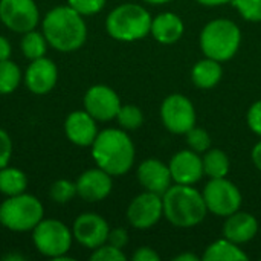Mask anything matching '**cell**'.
<instances>
[{"label": "cell", "mask_w": 261, "mask_h": 261, "mask_svg": "<svg viewBox=\"0 0 261 261\" xmlns=\"http://www.w3.org/2000/svg\"><path fill=\"white\" fill-rule=\"evenodd\" d=\"M170 173L173 182L179 185H193L203 177V162L199 153L193 150H182L170 161Z\"/></svg>", "instance_id": "9a60e30c"}, {"label": "cell", "mask_w": 261, "mask_h": 261, "mask_svg": "<svg viewBox=\"0 0 261 261\" xmlns=\"http://www.w3.org/2000/svg\"><path fill=\"white\" fill-rule=\"evenodd\" d=\"M174 261H199V257L193 255V254H180L177 257H174Z\"/></svg>", "instance_id": "ab89813d"}, {"label": "cell", "mask_w": 261, "mask_h": 261, "mask_svg": "<svg viewBox=\"0 0 261 261\" xmlns=\"http://www.w3.org/2000/svg\"><path fill=\"white\" fill-rule=\"evenodd\" d=\"M49 194H50V199L54 202L67 203L69 200H72L76 196V184L66 180V179H60V180L52 184Z\"/></svg>", "instance_id": "f1b7e54d"}, {"label": "cell", "mask_w": 261, "mask_h": 261, "mask_svg": "<svg viewBox=\"0 0 261 261\" xmlns=\"http://www.w3.org/2000/svg\"><path fill=\"white\" fill-rule=\"evenodd\" d=\"M107 243L115 246V248H119L122 249L127 243H128V234L125 229L122 228H116V229H112L109 232V237H107Z\"/></svg>", "instance_id": "e575fe53"}, {"label": "cell", "mask_w": 261, "mask_h": 261, "mask_svg": "<svg viewBox=\"0 0 261 261\" xmlns=\"http://www.w3.org/2000/svg\"><path fill=\"white\" fill-rule=\"evenodd\" d=\"M248 124L255 135L261 136V101H257L251 106L248 112Z\"/></svg>", "instance_id": "836d02e7"}, {"label": "cell", "mask_w": 261, "mask_h": 261, "mask_svg": "<svg viewBox=\"0 0 261 261\" xmlns=\"http://www.w3.org/2000/svg\"><path fill=\"white\" fill-rule=\"evenodd\" d=\"M159 260H161L159 254H158L154 249L147 248V246L136 249V252L133 254V261H159Z\"/></svg>", "instance_id": "d590c367"}, {"label": "cell", "mask_w": 261, "mask_h": 261, "mask_svg": "<svg viewBox=\"0 0 261 261\" xmlns=\"http://www.w3.org/2000/svg\"><path fill=\"white\" fill-rule=\"evenodd\" d=\"M92 156L96 165L110 176H122L135 162V145L124 130L107 128L93 141Z\"/></svg>", "instance_id": "7a4b0ae2"}, {"label": "cell", "mask_w": 261, "mask_h": 261, "mask_svg": "<svg viewBox=\"0 0 261 261\" xmlns=\"http://www.w3.org/2000/svg\"><path fill=\"white\" fill-rule=\"evenodd\" d=\"M252 161H254L255 167L261 171V141L254 147V150H252Z\"/></svg>", "instance_id": "74e56055"}, {"label": "cell", "mask_w": 261, "mask_h": 261, "mask_svg": "<svg viewBox=\"0 0 261 261\" xmlns=\"http://www.w3.org/2000/svg\"><path fill=\"white\" fill-rule=\"evenodd\" d=\"M24 257L23 255H18V254H8L3 257V261H23Z\"/></svg>", "instance_id": "60d3db41"}, {"label": "cell", "mask_w": 261, "mask_h": 261, "mask_svg": "<svg viewBox=\"0 0 261 261\" xmlns=\"http://www.w3.org/2000/svg\"><path fill=\"white\" fill-rule=\"evenodd\" d=\"M47 44L49 43H47L44 34L43 32H37L35 29H32V31L23 34L20 47H21L24 57L32 61V60H37V58L44 57L46 49H47Z\"/></svg>", "instance_id": "d4e9b609"}, {"label": "cell", "mask_w": 261, "mask_h": 261, "mask_svg": "<svg viewBox=\"0 0 261 261\" xmlns=\"http://www.w3.org/2000/svg\"><path fill=\"white\" fill-rule=\"evenodd\" d=\"M109 35L119 41H136L151 31L150 12L136 3H124L116 6L106 20Z\"/></svg>", "instance_id": "277c9868"}, {"label": "cell", "mask_w": 261, "mask_h": 261, "mask_svg": "<svg viewBox=\"0 0 261 261\" xmlns=\"http://www.w3.org/2000/svg\"><path fill=\"white\" fill-rule=\"evenodd\" d=\"M199 2L200 5L203 6H220V5H225V3H229L232 0H196Z\"/></svg>", "instance_id": "f35d334b"}, {"label": "cell", "mask_w": 261, "mask_h": 261, "mask_svg": "<svg viewBox=\"0 0 261 261\" xmlns=\"http://www.w3.org/2000/svg\"><path fill=\"white\" fill-rule=\"evenodd\" d=\"M151 35L162 44H173L184 35V21L174 12H162L151 20Z\"/></svg>", "instance_id": "ffe728a7"}, {"label": "cell", "mask_w": 261, "mask_h": 261, "mask_svg": "<svg viewBox=\"0 0 261 261\" xmlns=\"http://www.w3.org/2000/svg\"><path fill=\"white\" fill-rule=\"evenodd\" d=\"M43 220V205L32 194H17L8 197L0 205V223L14 232L34 231Z\"/></svg>", "instance_id": "8992f818"}, {"label": "cell", "mask_w": 261, "mask_h": 261, "mask_svg": "<svg viewBox=\"0 0 261 261\" xmlns=\"http://www.w3.org/2000/svg\"><path fill=\"white\" fill-rule=\"evenodd\" d=\"M12 156V141L9 135L0 128V170L6 167Z\"/></svg>", "instance_id": "d6a6232c"}, {"label": "cell", "mask_w": 261, "mask_h": 261, "mask_svg": "<svg viewBox=\"0 0 261 261\" xmlns=\"http://www.w3.org/2000/svg\"><path fill=\"white\" fill-rule=\"evenodd\" d=\"M187 136V144L190 145V148L196 153H205L211 148V136L205 128L200 127H193L191 130H188L185 133Z\"/></svg>", "instance_id": "83f0119b"}, {"label": "cell", "mask_w": 261, "mask_h": 261, "mask_svg": "<svg viewBox=\"0 0 261 261\" xmlns=\"http://www.w3.org/2000/svg\"><path fill=\"white\" fill-rule=\"evenodd\" d=\"M138 180L145 191L164 196L171 187L173 177L170 168L159 159H147L138 168Z\"/></svg>", "instance_id": "ac0fdd59"}, {"label": "cell", "mask_w": 261, "mask_h": 261, "mask_svg": "<svg viewBox=\"0 0 261 261\" xmlns=\"http://www.w3.org/2000/svg\"><path fill=\"white\" fill-rule=\"evenodd\" d=\"M205 261H245L248 255L239 248L237 243L223 239L210 245L203 254Z\"/></svg>", "instance_id": "7402d4cb"}, {"label": "cell", "mask_w": 261, "mask_h": 261, "mask_svg": "<svg viewBox=\"0 0 261 261\" xmlns=\"http://www.w3.org/2000/svg\"><path fill=\"white\" fill-rule=\"evenodd\" d=\"M202 196L208 211L219 217H228L242 206L240 190L226 177L211 179L205 185Z\"/></svg>", "instance_id": "ba28073f"}, {"label": "cell", "mask_w": 261, "mask_h": 261, "mask_svg": "<svg viewBox=\"0 0 261 261\" xmlns=\"http://www.w3.org/2000/svg\"><path fill=\"white\" fill-rule=\"evenodd\" d=\"M258 232V222L254 216L249 213H240V210L231 216H228V220L223 226V236L225 239L243 245L251 242Z\"/></svg>", "instance_id": "d6986e66"}, {"label": "cell", "mask_w": 261, "mask_h": 261, "mask_svg": "<svg viewBox=\"0 0 261 261\" xmlns=\"http://www.w3.org/2000/svg\"><path fill=\"white\" fill-rule=\"evenodd\" d=\"M144 2H147L150 5H164V3H168L171 0H144Z\"/></svg>", "instance_id": "b9f144b4"}, {"label": "cell", "mask_w": 261, "mask_h": 261, "mask_svg": "<svg viewBox=\"0 0 261 261\" xmlns=\"http://www.w3.org/2000/svg\"><path fill=\"white\" fill-rule=\"evenodd\" d=\"M222 75H223V69L220 66V61L208 58V57L196 63L191 72L193 83L199 89H211L217 86L219 81L222 80Z\"/></svg>", "instance_id": "44dd1931"}, {"label": "cell", "mask_w": 261, "mask_h": 261, "mask_svg": "<svg viewBox=\"0 0 261 261\" xmlns=\"http://www.w3.org/2000/svg\"><path fill=\"white\" fill-rule=\"evenodd\" d=\"M109 232V223L95 213H84L78 216L72 228L73 239L89 249H96L107 243Z\"/></svg>", "instance_id": "4fadbf2b"}, {"label": "cell", "mask_w": 261, "mask_h": 261, "mask_svg": "<svg viewBox=\"0 0 261 261\" xmlns=\"http://www.w3.org/2000/svg\"><path fill=\"white\" fill-rule=\"evenodd\" d=\"M121 109L118 93L104 84L92 86L84 95V110L96 121H112Z\"/></svg>", "instance_id": "7c38bea8"}, {"label": "cell", "mask_w": 261, "mask_h": 261, "mask_svg": "<svg viewBox=\"0 0 261 261\" xmlns=\"http://www.w3.org/2000/svg\"><path fill=\"white\" fill-rule=\"evenodd\" d=\"M72 237V231L63 222L55 219H43L32 232V240L38 252L52 260L69 252Z\"/></svg>", "instance_id": "52a82bcc"}, {"label": "cell", "mask_w": 261, "mask_h": 261, "mask_svg": "<svg viewBox=\"0 0 261 261\" xmlns=\"http://www.w3.org/2000/svg\"><path fill=\"white\" fill-rule=\"evenodd\" d=\"M41 26L47 43L60 52L76 50L87 38V26L83 15L69 5L50 9L44 15Z\"/></svg>", "instance_id": "6da1fadb"}, {"label": "cell", "mask_w": 261, "mask_h": 261, "mask_svg": "<svg viewBox=\"0 0 261 261\" xmlns=\"http://www.w3.org/2000/svg\"><path fill=\"white\" fill-rule=\"evenodd\" d=\"M28 187V177L26 174L18 170V168H12V167H3L0 170V193L11 197V196H17L26 191Z\"/></svg>", "instance_id": "603a6c76"}, {"label": "cell", "mask_w": 261, "mask_h": 261, "mask_svg": "<svg viewBox=\"0 0 261 261\" xmlns=\"http://www.w3.org/2000/svg\"><path fill=\"white\" fill-rule=\"evenodd\" d=\"M242 41L240 28L228 18H217L210 21L200 34V47L202 52L213 60L228 61L231 60Z\"/></svg>", "instance_id": "5b68a950"}, {"label": "cell", "mask_w": 261, "mask_h": 261, "mask_svg": "<svg viewBox=\"0 0 261 261\" xmlns=\"http://www.w3.org/2000/svg\"><path fill=\"white\" fill-rule=\"evenodd\" d=\"M76 184V194L86 202L104 200L112 191V176L102 168H92L84 171Z\"/></svg>", "instance_id": "2e32d148"}, {"label": "cell", "mask_w": 261, "mask_h": 261, "mask_svg": "<svg viewBox=\"0 0 261 261\" xmlns=\"http://www.w3.org/2000/svg\"><path fill=\"white\" fill-rule=\"evenodd\" d=\"M0 225H2V223H0Z\"/></svg>", "instance_id": "7bdbcfd3"}, {"label": "cell", "mask_w": 261, "mask_h": 261, "mask_svg": "<svg viewBox=\"0 0 261 261\" xmlns=\"http://www.w3.org/2000/svg\"><path fill=\"white\" fill-rule=\"evenodd\" d=\"M20 81H21L20 67L11 60L0 61V95L12 93L18 87Z\"/></svg>", "instance_id": "484cf974"}, {"label": "cell", "mask_w": 261, "mask_h": 261, "mask_svg": "<svg viewBox=\"0 0 261 261\" xmlns=\"http://www.w3.org/2000/svg\"><path fill=\"white\" fill-rule=\"evenodd\" d=\"M161 118L167 130L176 135H185L196 125V110L193 102L179 93L170 95L161 106Z\"/></svg>", "instance_id": "9c48e42d"}, {"label": "cell", "mask_w": 261, "mask_h": 261, "mask_svg": "<svg viewBox=\"0 0 261 261\" xmlns=\"http://www.w3.org/2000/svg\"><path fill=\"white\" fill-rule=\"evenodd\" d=\"M67 5L84 17L99 12L104 8L106 0H67Z\"/></svg>", "instance_id": "1f68e13d"}, {"label": "cell", "mask_w": 261, "mask_h": 261, "mask_svg": "<svg viewBox=\"0 0 261 261\" xmlns=\"http://www.w3.org/2000/svg\"><path fill=\"white\" fill-rule=\"evenodd\" d=\"M116 119L124 130H136L138 127L142 125L144 115L139 107L127 104V106H121L116 115Z\"/></svg>", "instance_id": "4316f807"}, {"label": "cell", "mask_w": 261, "mask_h": 261, "mask_svg": "<svg viewBox=\"0 0 261 261\" xmlns=\"http://www.w3.org/2000/svg\"><path fill=\"white\" fill-rule=\"evenodd\" d=\"M231 3L245 20L261 21V0H232Z\"/></svg>", "instance_id": "f546056e"}, {"label": "cell", "mask_w": 261, "mask_h": 261, "mask_svg": "<svg viewBox=\"0 0 261 261\" xmlns=\"http://www.w3.org/2000/svg\"><path fill=\"white\" fill-rule=\"evenodd\" d=\"M127 258L122 249L115 248L112 245H101L99 248L93 249V254L90 255L92 261H124Z\"/></svg>", "instance_id": "4dcf8cb0"}, {"label": "cell", "mask_w": 261, "mask_h": 261, "mask_svg": "<svg viewBox=\"0 0 261 261\" xmlns=\"http://www.w3.org/2000/svg\"><path fill=\"white\" fill-rule=\"evenodd\" d=\"M164 214V200L162 196L145 191L136 196L128 208L127 219L132 226L138 229H148L154 226Z\"/></svg>", "instance_id": "8fae6325"}, {"label": "cell", "mask_w": 261, "mask_h": 261, "mask_svg": "<svg viewBox=\"0 0 261 261\" xmlns=\"http://www.w3.org/2000/svg\"><path fill=\"white\" fill-rule=\"evenodd\" d=\"M11 57V43L6 37L0 35V61L9 60Z\"/></svg>", "instance_id": "8d00e7d4"}, {"label": "cell", "mask_w": 261, "mask_h": 261, "mask_svg": "<svg viewBox=\"0 0 261 261\" xmlns=\"http://www.w3.org/2000/svg\"><path fill=\"white\" fill-rule=\"evenodd\" d=\"M164 214L167 220L177 228H193L199 225L206 213V203L203 196L191 185L170 187L162 196Z\"/></svg>", "instance_id": "3957f363"}, {"label": "cell", "mask_w": 261, "mask_h": 261, "mask_svg": "<svg viewBox=\"0 0 261 261\" xmlns=\"http://www.w3.org/2000/svg\"><path fill=\"white\" fill-rule=\"evenodd\" d=\"M64 132L67 139L78 147H92L98 136L96 119L86 110L72 112L64 122Z\"/></svg>", "instance_id": "e0dca14e"}, {"label": "cell", "mask_w": 261, "mask_h": 261, "mask_svg": "<svg viewBox=\"0 0 261 261\" xmlns=\"http://www.w3.org/2000/svg\"><path fill=\"white\" fill-rule=\"evenodd\" d=\"M58 80V69L55 63L46 57L32 60L28 66L24 73L26 87L35 95H46L49 93Z\"/></svg>", "instance_id": "5bb4252c"}, {"label": "cell", "mask_w": 261, "mask_h": 261, "mask_svg": "<svg viewBox=\"0 0 261 261\" xmlns=\"http://www.w3.org/2000/svg\"><path fill=\"white\" fill-rule=\"evenodd\" d=\"M202 162H203V174H206L210 179L226 177L229 171V159L219 148H210L208 151H205Z\"/></svg>", "instance_id": "cb8c5ba5"}, {"label": "cell", "mask_w": 261, "mask_h": 261, "mask_svg": "<svg viewBox=\"0 0 261 261\" xmlns=\"http://www.w3.org/2000/svg\"><path fill=\"white\" fill-rule=\"evenodd\" d=\"M0 20L8 29L24 34L37 28L40 11L35 0H0Z\"/></svg>", "instance_id": "30bf717a"}]
</instances>
